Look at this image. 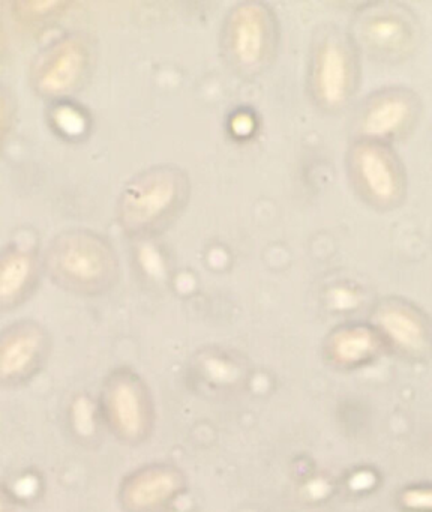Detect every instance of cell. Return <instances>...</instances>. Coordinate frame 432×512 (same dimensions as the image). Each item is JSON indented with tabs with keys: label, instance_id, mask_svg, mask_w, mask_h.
<instances>
[{
	"label": "cell",
	"instance_id": "1",
	"mask_svg": "<svg viewBox=\"0 0 432 512\" xmlns=\"http://www.w3.org/2000/svg\"><path fill=\"white\" fill-rule=\"evenodd\" d=\"M189 190L188 176L180 167L159 164L141 170L120 191L117 220L129 235H152L180 214Z\"/></svg>",
	"mask_w": 432,
	"mask_h": 512
},
{
	"label": "cell",
	"instance_id": "2",
	"mask_svg": "<svg viewBox=\"0 0 432 512\" xmlns=\"http://www.w3.org/2000/svg\"><path fill=\"white\" fill-rule=\"evenodd\" d=\"M45 269L57 286L81 295H98L119 280L113 245L89 229L59 233L45 251Z\"/></svg>",
	"mask_w": 432,
	"mask_h": 512
},
{
	"label": "cell",
	"instance_id": "3",
	"mask_svg": "<svg viewBox=\"0 0 432 512\" xmlns=\"http://www.w3.org/2000/svg\"><path fill=\"white\" fill-rule=\"evenodd\" d=\"M275 43V26L266 5L242 2L225 17L222 46L239 73H258L269 61Z\"/></svg>",
	"mask_w": 432,
	"mask_h": 512
},
{
	"label": "cell",
	"instance_id": "4",
	"mask_svg": "<svg viewBox=\"0 0 432 512\" xmlns=\"http://www.w3.org/2000/svg\"><path fill=\"white\" fill-rule=\"evenodd\" d=\"M92 67V47L84 35L68 34L41 50L32 68L30 83L41 97L63 98L81 88Z\"/></svg>",
	"mask_w": 432,
	"mask_h": 512
},
{
	"label": "cell",
	"instance_id": "5",
	"mask_svg": "<svg viewBox=\"0 0 432 512\" xmlns=\"http://www.w3.org/2000/svg\"><path fill=\"white\" fill-rule=\"evenodd\" d=\"M315 95L326 107H338L347 100L351 86V62L344 44L326 37L315 53L312 68Z\"/></svg>",
	"mask_w": 432,
	"mask_h": 512
},
{
	"label": "cell",
	"instance_id": "6",
	"mask_svg": "<svg viewBox=\"0 0 432 512\" xmlns=\"http://www.w3.org/2000/svg\"><path fill=\"white\" fill-rule=\"evenodd\" d=\"M38 263L30 251L11 247L0 257V302L14 305L33 289Z\"/></svg>",
	"mask_w": 432,
	"mask_h": 512
},
{
	"label": "cell",
	"instance_id": "7",
	"mask_svg": "<svg viewBox=\"0 0 432 512\" xmlns=\"http://www.w3.org/2000/svg\"><path fill=\"white\" fill-rule=\"evenodd\" d=\"M354 161L360 182L372 196L384 202L395 197L398 179L386 155L377 149L363 146L354 155Z\"/></svg>",
	"mask_w": 432,
	"mask_h": 512
},
{
	"label": "cell",
	"instance_id": "8",
	"mask_svg": "<svg viewBox=\"0 0 432 512\" xmlns=\"http://www.w3.org/2000/svg\"><path fill=\"white\" fill-rule=\"evenodd\" d=\"M380 326L387 337L402 349L414 352L425 346L426 335L422 323L405 308H386L380 314Z\"/></svg>",
	"mask_w": 432,
	"mask_h": 512
},
{
	"label": "cell",
	"instance_id": "9",
	"mask_svg": "<svg viewBox=\"0 0 432 512\" xmlns=\"http://www.w3.org/2000/svg\"><path fill=\"white\" fill-rule=\"evenodd\" d=\"M407 101L398 97H386L377 101L363 119V131L369 136L384 137L398 131L408 118Z\"/></svg>",
	"mask_w": 432,
	"mask_h": 512
},
{
	"label": "cell",
	"instance_id": "10",
	"mask_svg": "<svg viewBox=\"0 0 432 512\" xmlns=\"http://www.w3.org/2000/svg\"><path fill=\"white\" fill-rule=\"evenodd\" d=\"M41 344V334L33 326H17L3 340V361L11 365L26 364Z\"/></svg>",
	"mask_w": 432,
	"mask_h": 512
},
{
	"label": "cell",
	"instance_id": "11",
	"mask_svg": "<svg viewBox=\"0 0 432 512\" xmlns=\"http://www.w3.org/2000/svg\"><path fill=\"white\" fill-rule=\"evenodd\" d=\"M71 7L68 2H14L11 5L15 19L23 25L33 26L42 22H50L54 17L65 13L66 8Z\"/></svg>",
	"mask_w": 432,
	"mask_h": 512
},
{
	"label": "cell",
	"instance_id": "12",
	"mask_svg": "<svg viewBox=\"0 0 432 512\" xmlns=\"http://www.w3.org/2000/svg\"><path fill=\"white\" fill-rule=\"evenodd\" d=\"M372 349H374V338L363 329H350V331L341 332L335 338L336 355L341 356L345 361L363 358Z\"/></svg>",
	"mask_w": 432,
	"mask_h": 512
},
{
	"label": "cell",
	"instance_id": "13",
	"mask_svg": "<svg viewBox=\"0 0 432 512\" xmlns=\"http://www.w3.org/2000/svg\"><path fill=\"white\" fill-rule=\"evenodd\" d=\"M371 38L380 44L396 43L402 38V28L395 20L381 19L377 20L371 26Z\"/></svg>",
	"mask_w": 432,
	"mask_h": 512
}]
</instances>
